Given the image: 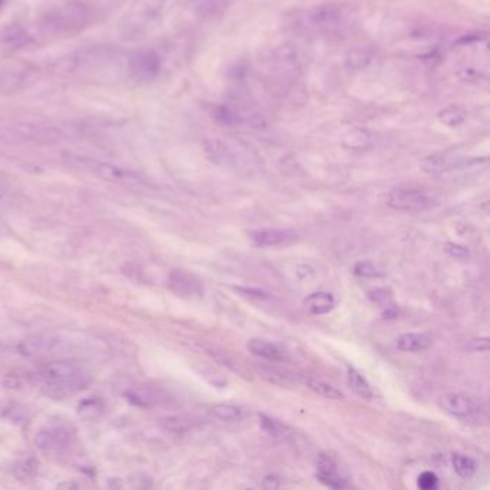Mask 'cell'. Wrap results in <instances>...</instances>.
Masks as SVG:
<instances>
[{
    "instance_id": "obj_1",
    "label": "cell",
    "mask_w": 490,
    "mask_h": 490,
    "mask_svg": "<svg viewBox=\"0 0 490 490\" xmlns=\"http://www.w3.org/2000/svg\"><path fill=\"white\" fill-rule=\"evenodd\" d=\"M91 374L82 365L71 361L49 362L36 372V381L41 383L42 393L53 400L80 393L91 384Z\"/></svg>"
},
{
    "instance_id": "obj_2",
    "label": "cell",
    "mask_w": 490,
    "mask_h": 490,
    "mask_svg": "<svg viewBox=\"0 0 490 490\" xmlns=\"http://www.w3.org/2000/svg\"><path fill=\"white\" fill-rule=\"evenodd\" d=\"M64 161L76 168L82 170L87 173H91L92 175H96L103 180L123 184V186H130V187H143L146 186V180L141 177L139 173H134L131 170L114 166L111 163L100 161L95 159H89V157L84 155H75V154H68L64 157Z\"/></svg>"
},
{
    "instance_id": "obj_3",
    "label": "cell",
    "mask_w": 490,
    "mask_h": 490,
    "mask_svg": "<svg viewBox=\"0 0 490 490\" xmlns=\"http://www.w3.org/2000/svg\"><path fill=\"white\" fill-rule=\"evenodd\" d=\"M89 22V10L84 5L72 3L55 13H48L42 22L46 35L62 36L81 30Z\"/></svg>"
},
{
    "instance_id": "obj_4",
    "label": "cell",
    "mask_w": 490,
    "mask_h": 490,
    "mask_svg": "<svg viewBox=\"0 0 490 490\" xmlns=\"http://www.w3.org/2000/svg\"><path fill=\"white\" fill-rule=\"evenodd\" d=\"M439 202V193L428 189L400 187L387 195V204L399 211H423L437 206Z\"/></svg>"
},
{
    "instance_id": "obj_5",
    "label": "cell",
    "mask_w": 490,
    "mask_h": 490,
    "mask_svg": "<svg viewBox=\"0 0 490 490\" xmlns=\"http://www.w3.org/2000/svg\"><path fill=\"white\" fill-rule=\"evenodd\" d=\"M164 0H140L127 15V22L124 25L127 35L141 33L148 28L154 19L161 12V3Z\"/></svg>"
},
{
    "instance_id": "obj_6",
    "label": "cell",
    "mask_w": 490,
    "mask_h": 490,
    "mask_svg": "<svg viewBox=\"0 0 490 490\" xmlns=\"http://www.w3.org/2000/svg\"><path fill=\"white\" fill-rule=\"evenodd\" d=\"M160 58L151 51L134 53L128 61V71L135 81L151 82L160 72Z\"/></svg>"
},
{
    "instance_id": "obj_7",
    "label": "cell",
    "mask_w": 490,
    "mask_h": 490,
    "mask_svg": "<svg viewBox=\"0 0 490 490\" xmlns=\"http://www.w3.org/2000/svg\"><path fill=\"white\" fill-rule=\"evenodd\" d=\"M439 405L446 413L456 417H469L480 411V401L463 393H447L439 397Z\"/></svg>"
},
{
    "instance_id": "obj_8",
    "label": "cell",
    "mask_w": 490,
    "mask_h": 490,
    "mask_svg": "<svg viewBox=\"0 0 490 490\" xmlns=\"http://www.w3.org/2000/svg\"><path fill=\"white\" fill-rule=\"evenodd\" d=\"M297 239V231L290 229H261L249 233V240L256 247H275Z\"/></svg>"
},
{
    "instance_id": "obj_9",
    "label": "cell",
    "mask_w": 490,
    "mask_h": 490,
    "mask_svg": "<svg viewBox=\"0 0 490 490\" xmlns=\"http://www.w3.org/2000/svg\"><path fill=\"white\" fill-rule=\"evenodd\" d=\"M32 71L28 65H13L0 71V91L5 94H16L24 89L32 78Z\"/></svg>"
},
{
    "instance_id": "obj_10",
    "label": "cell",
    "mask_w": 490,
    "mask_h": 490,
    "mask_svg": "<svg viewBox=\"0 0 490 490\" xmlns=\"http://www.w3.org/2000/svg\"><path fill=\"white\" fill-rule=\"evenodd\" d=\"M309 22L318 30H335L344 22V12L337 6H322L309 13Z\"/></svg>"
},
{
    "instance_id": "obj_11",
    "label": "cell",
    "mask_w": 490,
    "mask_h": 490,
    "mask_svg": "<svg viewBox=\"0 0 490 490\" xmlns=\"http://www.w3.org/2000/svg\"><path fill=\"white\" fill-rule=\"evenodd\" d=\"M317 479L332 489L347 487L345 479L338 475L337 463L329 455H320L317 457Z\"/></svg>"
},
{
    "instance_id": "obj_12",
    "label": "cell",
    "mask_w": 490,
    "mask_h": 490,
    "mask_svg": "<svg viewBox=\"0 0 490 490\" xmlns=\"http://www.w3.org/2000/svg\"><path fill=\"white\" fill-rule=\"evenodd\" d=\"M168 285L173 292L179 297H194L202 295V285L189 272L173 270L168 278Z\"/></svg>"
},
{
    "instance_id": "obj_13",
    "label": "cell",
    "mask_w": 490,
    "mask_h": 490,
    "mask_svg": "<svg viewBox=\"0 0 490 490\" xmlns=\"http://www.w3.org/2000/svg\"><path fill=\"white\" fill-rule=\"evenodd\" d=\"M56 342L58 341L52 337L36 335L21 341L16 347H13V349H15V354H19L22 357H35L51 351L56 345Z\"/></svg>"
},
{
    "instance_id": "obj_14",
    "label": "cell",
    "mask_w": 490,
    "mask_h": 490,
    "mask_svg": "<svg viewBox=\"0 0 490 490\" xmlns=\"http://www.w3.org/2000/svg\"><path fill=\"white\" fill-rule=\"evenodd\" d=\"M204 148L206 154L213 163L225 167L236 166V152H234V150L229 144L220 140H211L204 144Z\"/></svg>"
},
{
    "instance_id": "obj_15",
    "label": "cell",
    "mask_w": 490,
    "mask_h": 490,
    "mask_svg": "<svg viewBox=\"0 0 490 490\" xmlns=\"http://www.w3.org/2000/svg\"><path fill=\"white\" fill-rule=\"evenodd\" d=\"M69 431L65 427H52L48 430L39 431L35 441L41 450H51L68 443Z\"/></svg>"
},
{
    "instance_id": "obj_16",
    "label": "cell",
    "mask_w": 490,
    "mask_h": 490,
    "mask_svg": "<svg viewBox=\"0 0 490 490\" xmlns=\"http://www.w3.org/2000/svg\"><path fill=\"white\" fill-rule=\"evenodd\" d=\"M304 304L313 315H324L335 308V298L329 292H313L306 297Z\"/></svg>"
},
{
    "instance_id": "obj_17",
    "label": "cell",
    "mask_w": 490,
    "mask_h": 490,
    "mask_svg": "<svg viewBox=\"0 0 490 490\" xmlns=\"http://www.w3.org/2000/svg\"><path fill=\"white\" fill-rule=\"evenodd\" d=\"M246 348L249 349L250 354L256 356L263 360L269 361H281L283 358L282 351L272 342L263 341V340H250L246 344Z\"/></svg>"
},
{
    "instance_id": "obj_18",
    "label": "cell",
    "mask_w": 490,
    "mask_h": 490,
    "mask_svg": "<svg viewBox=\"0 0 490 490\" xmlns=\"http://www.w3.org/2000/svg\"><path fill=\"white\" fill-rule=\"evenodd\" d=\"M431 340L426 334H417V332H407L397 338V348L403 352H417L424 351L430 347Z\"/></svg>"
},
{
    "instance_id": "obj_19",
    "label": "cell",
    "mask_w": 490,
    "mask_h": 490,
    "mask_svg": "<svg viewBox=\"0 0 490 490\" xmlns=\"http://www.w3.org/2000/svg\"><path fill=\"white\" fill-rule=\"evenodd\" d=\"M341 143L348 150L361 151L371 146V135L362 128H352L344 134Z\"/></svg>"
},
{
    "instance_id": "obj_20",
    "label": "cell",
    "mask_w": 490,
    "mask_h": 490,
    "mask_svg": "<svg viewBox=\"0 0 490 490\" xmlns=\"http://www.w3.org/2000/svg\"><path fill=\"white\" fill-rule=\"evenodd\" d=\"M347 381H348V385L351 387V390L354 391L357 396H360L361 399H365V400L372 399L371 385L368 384V381L364 378V376L361 374L360 371H357L356 368H352V367H348Z\"/></svg>"
},
{
    "instance_id": "obj_21",
    "label": "cell",
    "mask_w": 490,
    "mask_h": 490,
    "mask_svg": "<svg viewBox=\"0 0 490 490\" xmlns=\"http://www.w3.org/2000/svg\"><path fill=\"white\" fill-rule=\"evenodd\" d=\"M456 166H457V163L455 160H450V159H447V157H443V155L428 157V159H426L421 163L423 171H426L428 174H441V173L456 168Z\"/></svg>"
},
{
    "instance_id": "obj_22",
    "label": "cell",
    "mask_w": 490,
    "mask_h": 490,
    "mask_svg": "<svg viewBox=\"0 0 490 490\" xmlns=\"http://www.w3.org/2000/svg\"><path fill=\"white\" fill-rule=\"evenodd\" d=\"M306 385L310 391H313V393L324 397V399H329V400H342L344 399V394L341 393V391L337 387L331 385L328 383H324L320 380H308Z\"/></svg>"
},
{
    "instance_id": "obj_23",
    "label": "cell",
    "mask_w": 490,
    "mask_h": 490,
    "mask_svg": "<svg viewBox=\"0 0 490 490\" xmlns=\"http://www.w3.org/2000/svg\"><path fill=\"white\" fill-rule=\"evenodd\" d=\"M198 424L199 420L191 416H174L164 420V428L171 431V433H186Z\"/></svg>"
},
{
    "instance_id": "obj_24",
    "label": "cell",
    "mask_w": 490,
    "mask_h": 490,
    "mask_svg": "<svg viewBox=\"0 0 490 490\" xmlns=\"http://www.w3.org/2000/svg\"><path fill=\"white\" fill-rule=\"evenodd\" d=\"M211 411H213L214 417H218L219 420H223V421H238L245 414L242 407L233 405V404H216L211 408Z\"/></svg>"
},
{
    "instance_id": "obj_25",
    "label": "cell",
    "mask_w": 490,
    "mask_h": 490,
    "mask_svg": "<svg viewBox=\"0 0 490 490\" xmlns=\"http://www.w3.org/2000/svg\"><path fill=\"white\" fill-rule=\"evenodd\" d=\"M452 463H453L455 472L463 479L472 478L476 473L478 466L472 457H467L464 455H453Z\"/></svg>"
},
{
    "instance_id": "obj_26",
    "label": "cell",
    "mask_w": 490,
    "mask_h": 490,
    "mask_svg": "<svg viewBox=\"0 0 490 490\" xmlns=\"http://www.w3.org/2000/svg\"><path fill=\"white\" fill-rule=\"evenodd\" d=\"M466 116H467V112L462 107L452 105V107H447L440 111L439 120L448 127H457L466 120Z\"/></svg>"
},
{
    "instance_id": "obj_27",
    "label": "cell",
    "mask_w": 490,
    "mask_h": 490,
    "mask_svg": "<svg viewBox=\"0 0 490 490\" xmlns=\"http://www.w3.org/2000/svg\"><path fill=\"white\" fill-rule=\"evenodd\" d=\"M193 5L200 15L214 16L223 10L226 0H193Z\"/></svg>"
},
{
    "instance_id": "obj_28",
    "label": "cell",
    "mask_w": 490,
    "mask_h": 490,
    "mask_svg": "<svg viewBox=\"0 0 490 490\" xmlns=\"http://www.w3.org/2000/svg\"><path fill=\"white\" fill-rule=\"evenodd\" d=\"M37 473V463L35 460H25L15 467V475L21 480L30 479Z\"/></svg>"
},
{
    "instance_id": "obj_29",
    "label": "cell",
    "mask_w": 490,
    "mask_h": 490,
    "mask_svg": "<svg viewBox=\"0 0 490 490\" xmlns=\"http://www.w3.org/2000/svg\"><path fill=\"white\" fill-rule=\"evenodd\" d=\"M354 273L357 277L361 278H376V277H381L380 270L374 266V263H371L368 261H361L357 262L354 266Z\"/></svg>"
},
{
    "instance_id": "obj_30",
    "label": "cell",
    "mask_w": 490,
    "mask_h": 490,
    "mask_svg": "<svg viewBox=\"0 0 490 490\" xmlns=\"http://www.w3.org/2000/svg\"><path fill=\"white\" fill-rule=\"evenodd\" d=\"M130 397L140 405H150L160 400L159 396L154 394V391L151 388H143L141 391H135V393L130 394Z\"/></svg>"
},
{
    "instance_id": "obj_31",
    "label": "cell",
    "mask_w": 490,
    "mask_h": 490,
    "mask_svg": "<svg viewBox=\"0 0 490 490\" xmlns=\"http://www.w3.org/2000/svg\"><path fill=\"white\" fill-rule=\"evenodd\" d=\"M417 486L421 490H435L439 487V476L435 472H423L417 479Z\"/></svg>"
},
{
    "instance_id": "obj_32",
    "label": "cell",
    "mask_w": 490,
    "mask_h": 490,
    "mask_svg": "<svg viewBox=\"0 0 490 490\" xmlns=\"http://www.w3.org/2000/svg\"><path fill=\"white\" fill-rule=\"evenodd\" d=\"M261 427L265 431L266 435L272 436V437H279L282 435V427L278 421H275L273 419L262 414L261 416Z\"/></svg>"
},
{
    "instance_id": "obj_33",
    "label": "cell",
    "mask_w": 490,
    "mask_h": 490,
    "mask_svg": "<svg viewBox=\"0 0 490 490\" xmlns=\"http://www.w3.org/2000/svg\"><path fill=\"white\" fill-rule=\"evenodd\" d=\"M369 298L374 301L376 304H378L380 306L384 308V310L390 309V308H396L393 301H391V297L388 295V292L385 289H376L369 292Z\"/></svg>"
},
{
    "instance_id": "obj_34",
    "label": "cell",
    "mask_w": 490,
    "mask_h": 490,
    "mask_svg": "<svg viewBox=\"0 0 490 490\" xmlns=\"http://www.w3.org/2000/svg\"><path fill=\"white\" fill-rule=\"evenodd\" d=\"M446 252L455 259H459V261L469 259V250L464 246H460L456 243H446Z\"/></svg>"
},
{
    "instance_id": "obj_35",
    "label": "cell",
    "mask_w": 490,
    "mask_h": 490,
    "mask_svg": "<svg viewBox=\"0 0 490 490\" xmlns=\"http://www.w3.org/2000/svg\"><path fill=\"white\" fill-rule=\"evenodd\" d=\"M262 487L266 490H275V489L281 487V480L275 475H268L262 480Z\"/></svg>"
},
{
    "instance_id": "obj_36",
    "label": "cell",
    "mask_w": 490,
    "mask_h": 490,
    "mask_svg": "<svg viewBox=\"0 0 490 490\" xmlns=\"http://www.w3.org/2000/svg\"><path fill=\"white\" fill-rule=\"evenodd\" d=\"M13 354H15L13 347L0 342V360H3V358H6L9 356H13Z\"/></svg>"
},
{
    "instance_id": "obj_37",
    "label": "cell",
    "mask_w": 490,
    "mask_h": 490,
    "mask_svg": "<svg viewBox=\"0 0 490 490\" xmlns=\"http://www.w3.org/2000/svg\"><path fill=\"white\" fill-rule=\"evenodd\" d=\"M8 3V0H0V10H2Z\"/></svg>"
}]
</instances>
